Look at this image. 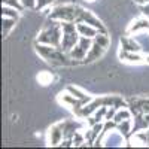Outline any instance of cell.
I'll use <instances>...</instances> for the list:
<instances>
[{
	"label": "cell",
	"mask_w": 149,
	"mask_h": 149,
	"mask_svg": "<svg viewBox=\"0 0 149 149\" xmlns=\"http://www.w3.org/2000/svg\"><path fill=\"white\" fill-rule=\"evenodd\" d=\"M143 30H149V19L146 18H140L136 22H133V26L130 27V33H139V31H143Z\"/></svg>",
	"instance_id": "obj_9"
},
{
	"label": "cell",
	"mask_w": 149,
	"mask_h": 149,
	"mask_svg": "<svg viewBox=\"0 0 149 149\" xmlns=\"http://www.w3.org/2000/svg\"><path fill=\"white\" fill-rule=\"evenodd\" d=\"M49 145H58L61 140L64 139V130H63V122L55 124L54 127H51L49 130Z\"/></svg>",
	"instance_id": "obj_5"
},
{
	"label": "cell",
	"mask_w": 149,
	"mask_h": 149,
	"mask_svg": "<svg viewBox=\"0 0 149 149\" xmlns=\"http://www.w3.org/2000/svg\"><path fill=\"white\" fill-rule=\"evenodd\" d=\"M121 45H122V51H130V52H139L140 51V45L137 42H134L130 37H124L121 39Z\"/></svg>",
	"instance_id": "obj_8"
},
{
	"label": "cell",
	"mask_w": 149,
	"mask_h": 149,
	"mask_svg": "<svg viewBox=\"0 0 149 149\" xmlns=\"http://www.w3.org/2000/svg\"><path fill=\"white\" fill-rule=\"evenodd\" d=\"M121 58L122 60H128V61H134V63H139V61L143 60V57L134 54V52H130V51H124L121 52Z\"/></svg>",
	"instance_id": "obj_11"
},
{
	"label": "cell",
	"mask_w": 149,
	"mask_h": 149,
	"mask_svg": "<svg viewBox=\"0 0 149 149\" xmlns=\"http://www.w3.org/2000/svg\"><path fill=\"white\" fill-rule=\"evenodd\" d=\"M81 143H84V136L78 131L76 134L73 136V145H74V146H79Z\"/></svg>",
	"instance_id": "obj_20"
},
{
	"label": "cell",
	"mask_w": 149,
	"mask_h": 149,
	"mask_svg": "<svg viewBox=\"0 0 149 149\" xmlns=\"http://www.w3.org/2000/svg\"><path fill=\"white\" fill-rule=\"evenodd\" d=\"M21 3L26 8H36V0H21Z\"/></svg>",
	"instance_id": "obj_21"
},
{
	"label": "cell",
	"mask_w": 149,
	"mask_h": 149,
	"mask_svg": "<svg viewBox=\"0 0 149 149\" xmlns=\"http://www.w3.org/2000/svg\"><path fill=\"white\" fill-rule=\"evenodd\" d=\"M91 40H90V37H79V42L74 45V48L70 51V57L73 60H84L86 58V54H88V51L91 49Z\"/></svg>",
	"instance_id": "obj_3"
},
{
	"label": "cell",
	"mask_w": 149,
	"mask_h": 149,
	"mask_svg": "<svg viewBox=\"0 0 149 149\" xmlns=\"http://www.w3.org/2000/svg\"><path fill=\"white\" fill-rule=\"evenodd\" d=\"M104 49L106 48H103L100 43H94L93 46H91V49L88 51V54H86V58H85V61H88V63H91V61H94V60H98L102 57V54L104 52Z\"/></svg>",
	"instance_id": "obj_7"
},
{
	"label": "cell",
	"mask_w": 149,
	"mask_h": 149,
	"mask_svg": "<svg viewBox=\"0 0 149 149\" xmlns=\"http://www.w3.org/2000/svg\"><path fill=\"white\" fill-rule=\"evenodd\" d=\"M142 12L145 15H149V3H146L145 6H142Z\"/></svg>",
	"instance_id": "obj_22"
},
{
	"label": "cell",
	"mask_w": 149,
	"mask_h": 149,
	"mask_svg": "<svg viewBox=\"0 0 149 149\" xmlns=\"http://www.w3.org/2000/svg\"><path fill=\"white\" fill-rule=\"evenodd\" d=\"M76 22H86V24H90V26L95 27L98 31H102V33H106V29L102 26V22L98 21L90 10H85V9H81V14L76 19Z\"/></svg>",
	"instance_id": "obj_4"
},
{
	"label": "cell",
	"mask_w": 149,
	"mask_h": 149,
	"mask_svg": "<svg viewBox=\"0 0 149 149\" xmlns=\"http://www.w3.org/2000/svg\"><path fill=\"white\" fill-rule=\"evenodd\" d=\"M52 3V0H36V9H43L45 6H49Z\"/></svg>",
	"instance_id": "obj_19"
},
{
	"label": "cell",
	"mask_w": 149,
	"mask_h": 149,
	"mask_svg": "<svg viewBox=\"0 0 149 149\" xmlns=\"http://www.w3.org/2000/svg\"><path fill=\"white\" fill-rule=\"evenodd\" d=\"M76 29L79 31L81 36H85V37H95L97 36V29L90 26V24H86V22H78L76 24Z\"/></svg>",
	"instance_id": "obj_6"
},
{
	"label": "cell",
	"mask_w": 149,
	"mask_h": 149,
	"mask_svg": "<svg viewBox=\"0 0 149 149\" xmlns=\"http://www.w3.org/2000/svg\"><path fill=\"white\" fill-rule=\"evenodd\" d=\"M119 131L122 134H128L130 131H133V127H131V119H125V121H122L121 122V125H119Z\"/></svg>",
	"instance_id": "obj_15"
},
{
	"label": "cell",
	"mask_w": 149,
	"mask_h": 149,
	"mask_svg": "<svg viewBox=\"0 0 149 149\" xmlns=\"http://www.w3.org/2000/svg\"><path fill=\"white\" fill-rule=\"evenodd\" d=\"M61 39H63V29H61V21H49L46 22L45 29L42 30V33L39 34L37 40L40 43H46V45H52L60 48L61 46Z\"/></svg>",
	"instance_id": "obj_1"
},
{
	"label": "cell",
	"mask_w": 149,
	"mask_h": 149,
	"mask_svg": "<svg viewBox=\"0 0 149 149\" xmlns=\"http://www.w3.org/2000/svg\"><path fill=\"white\" fill-rule=\"evenodd\" d=\"M88 2H94V0H88Z\"/></svg>",
	"instance_id": "obj_24"
},
{
	"label": "cell",
	"mask_w": 149,
	"mask_h": 149,
	"mask_svg": "<svg viewBox=\"0 0 149 149\" xmlns=\"http://www.w3.org/2000/svg\"><path fill=\"white\" fill-rule=\"evenodd\" d=\"M95 42H97V43H100L103 48H106V46L109 45V37H107L106 33H103V34H97V36H95Z\"/></svg>",
	"instance_id": "obj_16"
},
{
	"label": "cell",
	"mask_w": 149,
	"mask_h": 149,
	"mask_svg": "<svg viewBox=\"0 0 149 149\" xmlns=\"http://www.w3.org/2000/svg\"><path fill=\"white\" fill-rule=\"evenodd\" d=\"M3 5L6 6H10V8H15L18 10L22 9V3H21V0H3Z\"/></svg>",
	"instance_id": "obj_18"
},
{
	"label": "cell",
	"mask_w": 149,
	"mask_h": 149,
	"mask_svg": "<svg viewBox=\"0 0 149 149\" xmlns=\"http://www.w3.org/2000/svg\"><path fill=\"white\" fill-rule=\"evenodd\" d=\"M79 6H73V5H64V6H58L51 12V19H58V21H76L79 14H81Z\"/></svg>",
	"instance_id": "obj_2"
},
{
	"label": "cell",
	"mask_w": 149,
	"mask_h": 149,
	"mask_svg": "<svg viewBox=\"0 0 149 149\" xmlns=\"http://www.w3.org/2000/svg\"><path fill=\"white\" fill-rule=\"evenodd\" d=\"M2 14H3V17H8V18H14V19H18V9L15 10V8H10V6H3V9H2Z\"/></svg>",
	"instance_id": "obj_12"
},
{
	"label": "cell",
	"mask_w": 149,
	"mask_h": 149,
	"mask_svg": "<svg viewBox=\"0 0 149 149\" xmlns=\"http://www.w3.org/2000/svg\"><path fill=\"white\" fill-rule=\"evenodd\" d=\"M130 110L128 109H124V110H119L118 113H115V116H113V119H115V122L116 124H121L122 121H125V119H130Z\"/></svg>",
	"instance_id": "obj_13"
},
{
	"label": "cell",
	"mask_w": 149,
	"mask_h": 149,
	"mask_svg": "<svg viewBox=\"0 0 149 149\" xmlns=\"http://www.w3.org/2000/svg\"><path fill=\"white\" fill-rule=\"evenodd\" d=\"M137 3L139 5H146V3H149V0H137Z\"/></svg>",
	"instance_id": "obj_23"
},
{
	"label": "cell",
	"mask_w": 149,
	"mask_h": 149,
	"mask_svg": "<svg viewBox=\"0 0 149 149\" xmlns=\"http://www.w3.org/2000/svg\"><path fill=\"white\" fill-rule=\"evenodd\" d=\"M15 21H17V19H14V18L3 17V33H5V34H8L9 30L15 26Z\"/></svg>",
	"instance_id": "obj_14"
},
{
	"label": "cell",
	"mask_w": 149,
	"mask_h": 149,
	"mask_svg": "<svg viewBox=\"0 0 149 149\" xmlns=\"http://www.w3.org/2000/svg\"><path fill=\"white\" fill-rule=\"evenodd\" d=\"M67 91L72 94V95H74L78 98V100H81V102H84V103H88V102H91V97H88V95H85L82 91H79L78 88H73V86H69L67 88Z\"/></svg>",
	"instance_id": "obj_10"
},
{
	"label": "cell",
	"mask_w": 149,
	"mask_h": 149,
	"mask_svg": "<svg viewBox=\"0 0 149 149\" xmlns=\"http://www.w3.org/2000/svg\"><path fill=\"white\" fill-rule=\"evenodd\" d=\"M37 79H39V82H40L42 85H48L49 82H51L52 76H51L49 73H46V72H42V73H39V76H37Z\"/></svg>",
	"instance_id": "obj_17"
}]
</instances>
